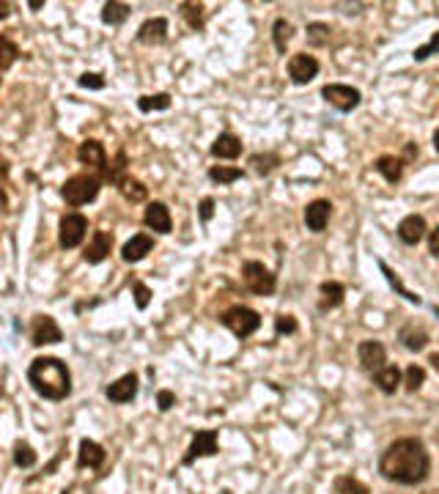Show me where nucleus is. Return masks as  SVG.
Instances as JSON below:
<instances>
[{
	"label": "nucleus",
	"mask_w": 439,
	"mask_h": 494,
	"mask_svg": "<svg viewBox=\"0 0 439 494\" xmlns=\"http://www.w3.org/2000/svg\"><path fill=\"white\" fill-rule=\"evenodd\" d=\"M379 472L398 486H420L431 472V456L417 437H401L382 453Z\"/></svg>",
	"instance_id": "1"
},
{
	"label": "nucleus",
	"mask_w": 439,
	"mask_h": 494,
	"mask_svg": "<svg viewBox=\"0 0 439 494\" xmlns=\"http://www.w3.org/2000/svg\"><path fill=\"white\" fill-rule=\"evenodd\" d=\"M28 385L47 401H63L72 396V371L61 357H36L28 365Z\"/></svg>",
	"instance_id": "2"
},
{
	"label": "nucleus",
	"mask_w": 439,
	"mask_h": 494,
	"mask_svg": "<svg viewBox=\"0 0 439 494\" xmlns=\"http://www.w3.org/2000/svg\"><path fill=\"white\" fill-rule=\"evenodd\" d=\"M99 190H102V179L96 173H77L66 179V184L61 187V195L69 206H86L91 201H96Z\"/></svg>",
	"instance_id": "3"
},
{
	"label": "nucleus",
	"mask_w": 439,
	"mask_h": 494,
	"mask_svg": "<svg viewBox=\"0 0 439 494\" xmlns=\"http://www.w3.org/2000/svg\"><path fill=\"white\" fill-rule=\"evenodd\" d=\"M220 324L225 330H231L236 338H250L253 332H259L261 316H259V311H253L247 305H233V308L220 314Z\"/></svg>",
	"instance_id": "4"
},
{
	"label": "nucleus",
	"mask_w": 439,
	"mask_h": 494,
	"mask_svg": "<svg viewBox=\"0 0 439 494\" xmlns=\"http://www.w3.org/2000/svg\"><path fill=\"white\" fill-rule=\"evenodd\" d=\"M86 236H88V217L86 215H80V212H69V215L61 217V223H58V242H61V247L75 250V247L83 245Z\"/></svg>",
	"instance_id": "5"
},
{
	"label": "nucleus",
	"mask_w": 439,
	"mask_h": 494,
	"mask_svg": "<svg viewBox=\"0 0 439 494\" xmlns=\"http://www.w3.org/2000/svg\"><path fill=\"white\" fill-rule=\"evenodd\" d=\"M242 280H245V286H247L253 294H259V297H269V294H275V288H277V277L266 270L261 261H245V267H242Z\"/></svg>",
	"instance_id": "6"
},
{
	"label": "nucleus",
	"mask_w": 439,
	"mask_h": 494,
	"mask_svg": "<svg viewBox=\"0 0 439 494\" xmlns=\"http://www.w3.org/2000/svg\"><path fill=\"white\" fill-rule=\"evenodd\" d=\"M217 453H220L217 431H215V429H203V431H195V434H192V442H190L187 453L181 456V464L190 467V464H195L198 458L217 456Z\"/></svg>",
	"instance_id": "7"
},
{
	"label": "nucleus",
	"mask_w": 439,
	"mask_h": 494,
	"mask_svg": "<svg viewBox=\"0 0 439 494\" xmlns=\"http://www.w3.org/2000/svg\"><path fill=\"white\" fill-rule=\"evenodd\" d=\"M77 160H80V165H88V168H93L96 171V176L105 181L107 176V151H105V146H102V140H96V137H88L80 143V148H77Z\"/></svg>",
	"instance_id": "8"
},
{
	"label": "nucleus",
	"mask_w": 439,
	"mask_h": 494,
	"mask_svg": "<svg viewBox=\"0 0 439 494\" xmlns=\"http://www.w3.org/2000/svg\"><path fill=\"white\" fill-rule=\"evenodd\" d=\"M321 96H324L327 105H332V107L341 110V113H351V110L360 105V99H362L360 91L351 88V86H344V83H330V86H324V88H321Z\"/></svg>",
	"instance_id": "9"
},
{
	"label": "nucleus",
	"mask_w": 439,
	"mask_h": 494,
	"mask_svg": "<svg viewBox=\"0 0 439 494\" xmlns=\"http://www.w3.org/2000/svg\"><path fill=\"white\" fill-rule=\"evenodd\" d=\"M61 341H63V332L52 316H33V321H31V344L33 346H49V344H61Z\"/></svg>",
	"instance_id": "10"
},
{
	"label": "nucleus",
	"mask_w": 439,
	"mask_h": 494,
	"mask_svg": "<svg viewBox=\"0 0 439 494\" xmlns=\"http://www.w3.org/2000/svg\"><path fill=\"white\" fill-rule=\"evenodd\" d=\"M318 75V61L307 52H297L288 58V77L294 86H307Z\"/></svg>",
	"instance_id": "11"
},
{
	"label": "nucleus",
	"mask_w": 439,
	"mask_h": 494,
	"mask_svg": "<svg viewBox=\"0 0 439 494\" xmlns=\"http://www.w3.org/2000/svg\"><path fill=\"white\" fill-rule=\"evenodd\" d=\"M357 357H360V365H362L368 373H376V371L385 368L387 352H385V346H382L379 341H362V344L357 346Z\"/></svg>",
	"instance_id": "12"
},
{
	"label": "nucleus",
	"mask_w": 439,
	"mask_h": 494,
	"mask_svg": "<svg viewBox=\"0 0 439 494\" xmlns=\"http://www.w3.org/2000/svg\"><path fill=\"white\" fill-rule=\"evenodd\" d=\"M143 223L146 228L157 231V233H171L174 231V217H171V209L162 203V201H154L146 206L143 212Z\"/></svg>",
	"instance_id": "13"
},
{
	"label": "nucleus",
	"mask_w": 439,
	"mask_h": 494,
	"mask_svg": "<svg viewBox=\"0 0 439 494\" xmlns=\"http://www.w3.org/2000/svg\"><path fill=\"white\" fill-rule=\"evenodd\" d=\"M105 396H107L110 404H130L132 399L137 396V373H124L121 379L107 385Z\"/></svg>",
	"instance_id": "14"
},
{
	"label": "nucleus",
	"mask_w": 439,
	"mask_h": 494,
	"mask_svg": "<svg viewBox=\"0 0 439 494\" xmlns=\"http://www.w3.org/2000/svg\"><path fill=\"white\" fill-rule=\"evenodd\" d=\"M330 217H332V203L324 198H316L305 206V225L313 233H321L330 223Z\"/></svg>",
	"instance_id": "15"
},
{
	"label": "nucleus",
	"mask_w": 439,
	"mask_h": 494,
	"mask_svg": "<svg viewBox=\"0 0 439 494\" xmlns=\"http://www.w3.org/2000/svg\"><path fill=\"white\" fill-rule=\"evenodd\" d=\"M168 39V20L165 17H151L137 28V42L146 47H157Z\"/></svg>",
	"instance_id": "16"
},
{
	"label": "nucleus",
	"mask_w": 439,
	"mask_h": 494,
	"mask_svg": "<svg viewBox=\"0 0 439 494\" xmlns=\"http://www.w3.org/2000/svg\"><path fill=\"white\" fill-rule=\"evenodd\" d=\"M113 250V233L107 231H93L91 242H88L86 253H83V261L86 264H102Z\"/></svg>",
	"instance_id": "17"
},
{
	"label": "nucleus",
	"mask_w": 439,
	"mask_h": 494,
	"mask_svg": "<svg viewBox=\"0 0 439 494\" xmlns=\"http://www.w3.org/2000/svg\"><path fill=\"white\" fill-rule=\"evenodd\" d=\"M151 250H154V236H148V233H134L130 242L121 247V258H124L127 264H137V261H143Z\"/></svg>",
	"instance_id": "18"
},
{
	"label": "nucleus",
	"mask_w": 439,
	"mask_h": 494,
	"mask_svg": "<svg viewBox=\"0 0 439 494\" xmlns=\"http://www.w3.org/2000/svg\"><path fill=\"white\" fill-rule=\"evenodd\" d=\"M398 239L403 245H420V239L426 236V220L420 215H406L401 223H398Z\"/></svg>",
	"instance_id": "19"
},
{
	"label": "nucleus",
	"mask_w": 439,
	"mask_h": 494,
	"mask_svg": "<svg viewBox=\"0 0 439 494\" xmlns=\"http://www.w3.org/2000/svg\"><path fill=\"white\" fill-rule=\"evenodd\" d=\"M105 458H107V453L105 448L99 445V442H93V440H80V450H77V467L80 470H99L102 464H105Z\"/></svg>",
	"instance_id": "20"
},
{
	"label": "nucleus",
	"mask_w": 439,
	"mask_h": 494,
	"mask_svg": "<svg viewBox=\"0 0 439 494\" xmlns=\"http://www.w3.org/2000/svg\"><path fill=\"white\" fill-rule=\"evenodd\" d=\"M318 294H321V300H318V311H335V308L344 305L346 288H344L338 280H324V283L318 286Z\"/></svg>",
	"instance_id": "21"
},
{
	"label": "nucleus",
	"mask_w": 439,
	"mask_h": 494,
	"mask_svg": "<svg viewBox=\"0 0 439 494\" xmlns=\"http://www.w3.org/2000/svg\"><path fill=\"white\" fill-rule=\"evenodd\" d=\"M242 154V137H236L233 132H220L212 143V157L217 160H236Z\"/></svg>",
	"instance_id": "22"
},
{
	"label": "nucleus",
	"mask_w": 439,
	"mask_h": 494,
	"mask_svg": "<svg viewBox=\"0 0 439 494\" xmlns=\"http://www.w3.org/2000/svg\"><path fill=\"white\" fill-rule=\"evenodd\" d=\"M398 341H401L409 352H423V349L429 346V332H426L423 327H417L415 321H409V324H403V327H401Z\"/></svg>",
	"instance_id": "23"
},
{
	"label": "nucleus",
	"mask_w": 439,
	"mask_h": 494,
	"mask_svg": "<svg viewBox=\"0 0 439 494\" xmlns=\"http://www.w3.org/2000/svg\"><path fill=\"white\" fill-rule=\"evenodd\" d=\"M373 385H376L382 393L393 396L395 390H398V385H401V371H398L395 365H385L382 371L373 373Z\"/></svg>",
	"instance_id": "24"
},
{
	"label": "nucleus",
	"mask_w": 439,
	"mask_h": 494,
	"mask_svg": "<svg viewBox=\"0 0 439 494\" xmlns=\"http://www.w3.org/2000/svg\"><path fill=\"white\" fill-rule=\"evenodd\" d=\"M373 168H376V173H382V176H385V181H390V184L401 181V176H403V160H398V157H390V154L379 157Z\"/></svg>",
	"instance_id": "25"
},
{
	"label": "nucleus",
	"mask_w": 439,
	"mask_h": 494,
	"mask_svg": "<svg viewBox=\"0 0 439 494\" xmlns=\"http://www.w3.org/2000/svg\"><path fill=\"white\" fill-rule=\"evenodd\" d=\"M130 6L127 3H116V0H110V3H105L102 6V22L105 25H124L127 22V17H130Z\"/></svg>",
	"instance_id": "26"
},
{
	"label": "nucleus",
	"mask_w": 439,
	"mask_h": 494,
	"mask_svg": "<svg viewBox=\"0 0 439 494\" xmlns=\"http://www.w3.org/2000/svg\"><path fill=\"white\" fill-rule=\"evenodd\" d=\"M118 192H121L130 203H140V201H146V198H148V187H146L143 181L132 179V176H127V179L118 184Z\"/></svg>",
	"instance_id": "27"
},
{
	"label": "nucleus",
	"mask_w": 439,
	"mask_h": 494,
	"mask_svg": "<svg viewBox=\"0 0 439 494\" xmlns=\"http://www.w3.org/2000/svg\"><path fill=\"white\" fill-rule=\"evenodd\" d=\"M379 270L385 272V277H387V283L393 286V288H395V291H398V294H401V297H406V300H409L412 305H420V297H417L415 291H409V288H406V286L401 283V277H398V275H395V272L390 270V267H387L385 261H379Z\"/></svg>",
	"instance_id": "28"
},
{
	"label": "nucleus",
	"mask_w": 439,
	"mask_h": 494,
	"mask_svg": "<svg viewBox=\"0 0 439 494\" xmlns=\"http://www.w3.org/2000/svg\"><path fill=\"white\" fill-rule=\"evenodd\" d=\"M332 486H335L338 494H371V489L362 481H357L354 475H338Z\"/></svg>",
	"instance_id": "29"
},
{
	"label": "nucleus",
	"mask_w": 439,
	"mask_h": 494,
	"mask_svg": "<svg viewBox=\"0 0 439 494\" xmlns=\"http://www.w3.org/2000/svg\"><path fill=\"white\" fill-rule=\"evenodd\" d=\"M171 107V96L168 93H154V96H140L137 99V110L140 113H154V110H168Z\"/></svg>",
	"instance_id": "30"
},
{
	"label": "nucleus",
	"mask_w": 439,
	"mask_h": 494,
	"mask_svg": "<svg viewBox=\"0 0 439 494\" xmlns=\"http://www.w3.org/2000/svg\"><path fill=\"white\" fill-rule=\"evenodd\" d=\"M242 176H245L242 168H231V165H215V168H209V179L217 181V184H233V181H239Z\"/></svg>",
	"instance_id": "31"
},
{
	"label": "nucleus",
	"mask_w": 439,
	"mask_h": 494,
	"mask_svg": "<svg viewBox=\"0 0 439 494\" xmlns=\"http://www.w3.org/2000/svg\"><path fill=\"white\" fill-rule=\"evenodd\" d=\"M181 17L190 22L192 31H203V6L201 3H181Z\"/></svg>",
	"instance_id": "32"
},
{
	"label": "nucleus",
	"mask_w": 439,
	"mask_h": 494,
	"mask_svg": "<svg viewBox=\"0 0 439 494\" xmlns=\"http://www.w3.org/2000/svg\"><path fill=\"white\" fill-rule=\"evenodd\" d=\"M250 165H253V171H256L259 176H269V173L280 165V157H277V154H253V157H250Z\"/></svg>",
	"instance_id": "33"
},
{
	"label": "nucleus",
	"mask_w": 439,
	"mask_h": 494,
	"mask_svg": "<svg viewBox=\"0 0 439 494\" xmlns=\"http://www.w3.org/2000/svg\"><path fill=\"white\" fill-rule=\"evenodd\" d=\"M330 39H332L330 25H324V22H310V25H307V42L313 47H327Z\"/></svg>",
	"instance_id": "34"
},
{
	"label": "nucleus",
	"mask_w": 439,
	"mask_h": 494,
	"mask_svg": "<svg viewBox=\"0 0 439 494\" xmlns=\"http://www.w3.org/2000/svg\"><path fill=\"white\" fill-rule=\"evenodd\" d=\"M14 464H17L20 470H31V467L36 464V450L31 448L28 442L20 440V442L14 445Z\"/></svg>",
	"instance_id": "35"
},
{
	"label": "nucleus",
	"mask_w": 439,
	"mask_h": 494,
	"mask_svg": "<svg viewBox=\"0 0 439 494\" xmlns=\"http://www.w3.org/2000/svg\"><path fill=\"white\" fill-rule=\"evenodd\" d=\"M272 39H275L277 52H286V45H288V39H291V25H288L286 20H275V25H272Z\"/></svg>",
	"instance_id": "36"
},
{
	"label": "nucleus",
	"mask_w": 439,
	"mask_h": 494,
	"mask_svg": "<svg viewBox=\"0 0 439 494\" xmlns=\"http://www.w3.org/2000/svg\"><path fill=\"white\" fill-rule=\"evenodd\" d=\"M423 382H426V368H420L417 362H415V365H409V368H406V382H403V385H406V390H409V393H415V390H420V387H423Z\"/></svg>",
	"instance_id": "37"
},
{
	"label": "nucleus",
	"mask_w": 439,
	"mask_h": 494,
	"mask_svg": "<svg viewBox=\"0 0 439 494\" xmlns=\"http://www.w3.org/2000/svg\"><path fill=\"white\" fill-rule=\"evenodd\" d=\"M0 47H3V61H0V69H3V72H8V69H11V63L17 61L20 49H17V45H14L8 36H0Z\"/></svg>",
	"instance_id": "38"
},
{
	"label": "nucleus",
	"mask_w": 439,
	"mask_h": 494,
	"mask_svg": "<svg viewBox=\"0 0 439 494\" xmlns=\"http://www.w3.org/2000/svg\"><path fill=\"white\" fill-rule=\"evenodd\" d=\"M275 332L277 335H294L297 332V318L288 314H280L275 318Z\"/></svg>",
	"instance_id": "39"
},
{
	"label": "nucleus",
	"mask_w": 439,
	"mask_h": 494,
	"mask_svg": "<svg viewBox=\"0 0 439 494\" xmlns=\"http://www.w3.org/2000/svg\"><path fill=\"white\" fill-rule=\"evenodd\" d=\"M132 291H134V305H137L140 311H146V308H148V302H151V297H154V294H151V288H148L146 283H140V280H137V283L132 286Z\"/></svg>",
	"instance_id": "40"
},
{
	"label": "nucleus",
	"mask_w": 439,
	"mask_h": 494,
	"mask_svg": "<svg viewBox=\"0 0 439 494\" xmlns=\"http://www.w3.org/2000/svg\"><path fill=\"white\" fill-rule=\"evenodd\" d=\"M77 86H80V88H88V91H102L105 88V77L96 75V72H86V75H80Z\"/></svg>",
	"instance_id": "41"
},
{
	"label": "nucleus",
	"mask_w": 439,
	"mask_h": 494,
	"mask_svg": "<svg viewBox=\"0 0 439 494\" xmlns=\"http://www.w3.org/2000/svg\"><path fill=\"white\" fill-rule=\"evenodd\" d=\"M434 52H439V31L434 33V36H431V42H429V45L417 47L412 58H415V61H426V58H431Z\"/></svg>",
	"instance_id": "42"
},
{
	"label": "nucleus",
	"mask_w": 439,
	"mask_h": 494,
	"mask_svg": "<svg viewBox=\"0 0 439 494\" xmlns=\"http://www.w3.org/2000/svg\"><path fill=\"white\" fill-rule=\"evenodd\" d=\"M157 406H160V412H171L176 406V393L171 390H160L157 393Z\"/></svg>",
	"instance_id": "43"
},
{
	"label": "nucleus",
	"mask_w": 439,
	"mask_h": 494,
	"mask_svg": "<svg viewBox=\"0 0 439 494\" xmlns=\"http://www.w3.org/2000/svg\"><path fill=\"white\" fill-rule=\"evenodd\" d=\"M198 215H201L203 223H209V220L215 217V198H203L201 206H198Z\"/></svg>",
	"instance_id": "44"
},
{
	"label": "nucleus",
	"mask_w": 439,
	"mask_h": 494,
	"mask_svg": "<svg viewBox=\"0 0 439 494\" xmlns=\"http://www.w3.org/2000/svg\"><path fill=\"white\" fill-rule=\"evenodd\" d=\"M429 253L439 258V225L431 231V233H429Z\"/></svg>",
	"instance_id": "45"
},
{
	"label": "nucleus",
	"mask_w": 439,
	"mask_h": 494,
	"mask_svg": "<svg viewBox=\"0 0 439 494\" xmlns=\"http://www.w3.org/2000/svg\"><path fill=\"white\" fill-rule=\"evenodd\" d=\"M28 6H31V8H33V11H36V8H42V6H44V0H31V3H28Z\"/></svg>",
	"instance_id": "46"
},
{
	"label": "nucleus",
	"mask_w": 439,
	"mask_h": 494,
	"mask_svg": "<svg viewBox=\"0 0 439 494\" xmlns=\"http://www.w3.org/2000/svg\"><path fill=\"white\" fill-rule=\"evenodd\" d=\"M0 17H3V20L8 17V3H3V6H0Z\"/></svg>",
	"instance_id": "47"
},
{
	"label": "nucleus",
	"mask_w": 439,
	"mask_h": 494,
	"mask_svg": "<svg viewBox=\"0 0 439 494\" xmlns=\"http://www.w3.org/2000/svg\"><path fill=\"white\" fill-rule=\"evenodd\" d=\"M429 362H431V365H434V368L439 371V355H431V357H429Z\"/></svg>",
	"instance_id": "48"
},
{
	"label": "nucleus",
	"mask_w": 439,
	"mask_h": 494,
	"mask_svg": "<svg viewBox=\"0 0 439 494\" xmlns=\"http://www.w3.org/2000/svg\"><path fill=\"white\" fill-rule=\"evenodd\" d=\"M434 148H437V154H439V130L434 132Z\"/></svg>",
	"instance_id": "49"
},
{
	"label": "nucleus",
	"mask_w": 439,
	"mask_h": 494,
	"mask_svg": "<svg viewBox=\"0 0 439 494\" xmlns=\"http://www.w3.org/2000/svg\"><path fill=\"white\" fill-rule=\"evenodd\" d=\"M434 314H437V316H439V305H437V308H434Z\"/></svg>",
	"instance_id": "50"
}]
</instances>
